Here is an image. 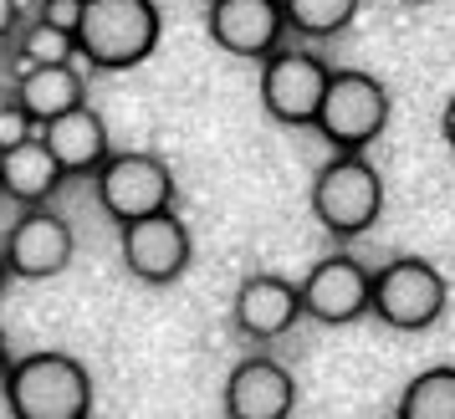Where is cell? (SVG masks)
<instances>
[{
	"label": "cell",
	"mask_w": 455,
	"mask_h": 419,
	"mask_svg": "<svg viewBox=\"0 0 455 419\" xmlns=\"http://www.w3.org/2000/svg\"><path fill=\"white\" fill-rule=\"evenodd\" d=\"M230 317L241 337L251 343H276V337L291 333V322L302 317V281L276 272H256L235 287V302H230Z\"/></svg>",
	"instance_id": "7c38bea8"
},
{
	"label": "cell",
	"mask_w": 455,
	"mask_h": 419,
	"mask_svg": "<svg viewBox=\"0 0 455 419\" xmlns=\"http://www.w3.org/2000/svg\"><path fill=\"white\" fill-rule=\"evenodd\" d=\"M220 409H226V419H291L297 378L276 358H246V363L230 368Z\"/></svg>",
	"instance_id": "4fadbf2b"
},
{
	"label": "cell",
	"mask_w": 455,
	"mask_h": 419,
	"mask_svg": "<svg viewBox=\"0 0 455 419\" xmlns=\"http://www.w3.org/2000/svg\"><path fill=\"white\" fill-rule=\"evenodd\" d=\"M98 205L128 225V220H144V215H159V210H174V169L159 159V154H144V148H128V154H113L98 174Z\"/></svg>",
	"instance_id": "52a82bcc"
},
{
	"label": "cell",
	"mask_w": 455,
	"mask_h": 419,
	"mask_svg": "<svg viewBox=\"0 0 455 419\" xmlns=\"http://www.w3.org/2000/svg\"><path fill=\"white\" fill-rule=\"evenodd\" d=\"M31 133H42V128L16 107V98H11V103H0V154H5V148H16V144H26Z\"/></svg>",
	"instance_id": "ffe728a7"
},
{
	"label": "cell",
	"mask_w": 455,
	"mask_h": 419,
	"mask_svg": "<svg viewBox=\"0 0 455 419\" xmlns=\"http://www.w3.org/2000/svg\"><path fill=\"white\" fill-rule=\"evenodd\" d=\"M16 21H21V5H16V0H0V36H11Z\"/></svg>",
	"instance_id": "7402d4cb"
},
{
	"label": "cell",
	"mask_w": 455,
	"mask_h": 419,
	"mask_svg": "<svg viewBox=\"0 0 455 419\" xmlns=\"http://www.w3.org/2000/svg\"><path fill=\"white\" fill-rule=\"evenodd\" d=\"M205 31L220 51L246 62H267L271 51H282V36H287L282 0H205Z\"/></svg>",
	"instance_id": "8fae6325"
},
{
	"label": "cell",
	"mask_w": 455,
	"mask_h": 419,
	"mask_svg": "<svg viewBox=\"0 0 455 419\" xmlns=\"http://www.w3.org/2000/svg\"><path fill=\"white\" fill-rule=\"evenodd\" d=\"M164 16L154 0H87L77 26V51L98 72H128L154 57Z\"/></svg>",
	"instance_id": "7a4b0ae2"
},
{
	"label": "cell",
	"mask_w": 455,
	"mask_h": 419,
	"mask_svg": "<svg viewBox=\"0 0 455 419\" xmlns=\"http://www.w3.org/2000/svg\"><path fill=\"white\" fill-rule=\"evenodd\" d=\"M363 0H282L287 11V31H297L302 42H328L338 31H348Z\"/></svg>",
	"instance_id": "ac0fdd59"
},
{
	"label": "cell",
	"mask_w": 455,
	"mask_h": 419,
	"mask_svg": "<svg viewBox=\"0 0 455 419\" xmlns=\"http://www.w3.org/2000/svg\"><path fill=\"white\" fill-rule=\"evenodd\" d=\"M5 281H11V266H5V251H0V296H5Z\"/></svg>",
	"instance_id": "d4e9b609"
},
{
	"label": "cell",
	"mask_w": 455,
	"mask_h": 419,
	"mask_svg": "<svg viewBox=\"0 0 455 419\" xmlns=\"http://www.w3.org/2000/svg\"><path fill=\"white\" fill-rule=\"evenodd\" d=\"M16 51H21L26 67H52V62H77V36L72 31H57L46 21H26L21 36H16Z\"/></svg>",
	"instance_id": "d6986e66"
},
{
	"label": "cell",
	"mask_w": 455,
	"mask_h": 419,
	"mask_svg": "<svg viewBox=\"0 0 455 419\" xmlns=\"http://www.w3.org/2000/svg\"><path fill=\"white\" fill-rule=\"evenodd\" d=\"M0 394L11 419H87L92 415V374L72 353H26L16 358Z\"/></svg>",
	"instance_id": "6da1fadb"
},
{
	"label": "cell",
	"mask_w": 455,
	"mask_h": 419,
	"mask_svg": "<svg viewBox=\"0 0 455 419\" xmlns=\"http://www.w3.org/2000/svg\"><path fill=\"white\" fill-rule=\"evenodd\" d=\"M87 103V77L77 72V62H52V67H26L16 83V107L31 123L42 128L52 118H62L72 107Z\"/></svg>",
	"instance_id": "2e32d148"
},
{
	"label": "cell",
	"mask_w": 455,
	"mask_h": 419,
	"mask_svg": "<svg viewBox=\"0 0 455 419\" xmlns=\"http://www.w3.org/2000/svg\"><path fill=\"white\" fill-rule=\"evenodd\" d=\"M83 5L87 0H42L36 5V21L57 26V31H72L77 36V26H83Z\"/></svg>",
	"instance_id": "44dd1931"
},
{
	"label": "cell",
	"mask_w": 455,
	"mask_h": 419,
	"mask_svg": "<svg viewBox=\"0 0 455 419\" xmlns=\"http://www.w3.org/2000/svg\"><path fill=\"white\" fill-rule=\"evenodd\" d=\"M42 138L57 154L62 174H98L113 159V138H108L103 113L87 107V103L62 113V118H52V123H42Z\"/></svg>",
	"instance_id": "5bb4252c"
},
{
	"label": "cell",
	"mask_w": 455,
	"mask_h": 419,
	"mask_svg": "<svg viewBox=\"0 0 455 419\" xmlns=\"http://www.w3.org/2000/svg\"><path fill=\"white\" fill-rule=\"evenodd\" d=\"M118 256H124L128 276H139L148 287H169L189 272L195 241H189V225L174 210H159V215L118 225Z\"/></svg>",
	"instance_id": "9c48e42d"
},
{
	"label": "cell",
	"mask_w": 455,
	"mask_h": 419,
	"mask_svg": "<svg viewBox=\"0 0 455 419\" xmlns=\"http://www.w3.org/2000/svg\"><path fill=\"white\" fill-rule=\"evenodd\" d=\"M312 215L317 225L338 241L373 231V220L384 215V179L369 164V154H332L312 179Z\"/></svg>",
	"instance_id": "3957f363"
},
{
	"label": "cell",
	"mask_w": 455,
	"mask_h": 419,
	"mask_svg": "<svg viewBox=\"0 0 455 419\" xmlns=\"http://www.w3.org/2000/svg\"><path fill=\"white\" fill-rule=\"evenodd\" d=\"M332 67L307 46H282L261 62V107L282 128H312L328 98Z\"/></svg>",
	"instance_id": "8992f818"
},
{
	"label": "cell",
	"mask_w": 455,
	"mask_h": 419,
	"mask_svg": "<svg viewBox=\"0 0 455 419\" xmlns=\"http://www.w3.org/2000/svg\"><path fill=\"white\" fill-rule=\"evenodd\" d=\"M394 419H455V363H435L404 383Z\"/></svg>",
	"instance_id": "e0dca14e"
},
{
	"label": "cell",
	"mask_w": 455,
	"mask_h": 419,
	"mask_svg": "<svg viewBox=\"0 0 455 419\" xmlns=\"http://www.w3.org/2000/svg\"><path fill=\"white\" fill-rule=\"evenodd\" d=\"M11 363H16V358H11V337H5V328H0V378H5Z\"/></svg>",
	"instance_id": "cb8c5ba5"
},
{
	"label": "cell",
	"mask_w": 455,
	"mask_h": 419,
	"mask_svg": "<svg viewBox=\"0 0 455 419\" xmlns=\"http://www.w3.org/2000/svg\"><path fill=\"white\" fill-rule=\"evenodd\" d=\"M62 179L67 174H62V164H57V154L46 148L42 133H31L26 144H16V148L0 154V194L16 200V205H26V210L46 205Z\"/></svg>",
	"instance_id": "9a60e30c"
},
{
	"label": "cell",
	"mask_w": 455,
	"mask_h": 419,
	"mask_svg": "<svg viewBox=\"0 0 455 419\" xmlns=\"http://www.w3.org/2000/svg\"><path fill=\"white\" fill-rule=\"evenodd\" d=\"M302 317L323 328H348L358 317H373V272L348 251L312 261V272L302 276Z\"/></svg>",
	"instance_id": "ba28073f"
},
{
	"label": "cell",
	"mask_w": 455,
	"mask_h": 419,
	"mask_svg": "<svg viewBox=\"0 0 455 419\" xmlns=\"http://www.w3.org/2000/svg\"><path fill=\"white\" fill-rule=\"evenodd\" d=\"M389 113H394L389 87L379 83L373 72L343 67V72H332L328 98L317 107V123L312 128H317L338 154H363V148L389 128Z\"/></svg>",
	"instance_id": "5b68a950"
},
{
	"label": "cell",
	"mask_w": 455,
	"mask_h": 419,
	"mask_svg": "<svg viewBox=\"0 0 455 419\" xmlns=\"http://www.w3.org/2000/svg\"><path fill=\"white\" fill-rule=\"evenodd\" d=\"M451 287L435 261L425 256H394L373 272V317L394 333H425L445 317Z\"/></svg>",
	"instance_id": "277c9868"
},
{
	"label": "cell",
	"mask_w": 455,
	"mask_h": 419,
	"mask_svg": "<svg viewBox=\"0 0 455 419\" xmlns=\"http://www.w3.org/2000/svg\"><path fill=\"white\" fill-rule=\"evenodd\" d=\"M0 251H5V266H11L16 281H52V276H62L72 266L77 235H72V225H67L57 210L36 205L5 231Z\"/></svg>",
	"instance_id": "30bf717a"
},
{
	"label": "cell",
	"mask_w": 455,
	"mask_h": 419,
	"mask_svg": "<svg viewBox=\"0 0 455 419\" xmlns=\"http://www.w3.org/2000/svg\"><path fill=\"white\" fill-rule=\"evenodd\" d=\"M404 5H430V0H404Z\"/></svg>",
	"instance_id": "484cf974"
},
{
	"label": "cell",
	"mask_w": 455,
	"mask_h": 419,
	"mask_svg": "<svg viewBox=\"0 0 455 419\" xmlns=\"http://www.w3.org/2000/svg\"><path fill=\"white\" fill-rule=\"evenodd\" d=\"M440 133H445V144H451V154H455V98L445 103V113H440Z\"/></svg>",
	"instance_id": "603a6c76"
}]
</instances>
